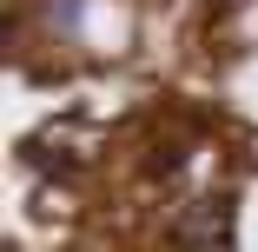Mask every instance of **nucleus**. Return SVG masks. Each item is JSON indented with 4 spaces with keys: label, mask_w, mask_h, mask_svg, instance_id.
<instances>
[{
    "label": "nucleus",
    "mask_w": 258,
    "mask_h": 252,
    "mask_svg": "<svg viewBox=\"0 0 258 252\" xmlns=\"http://www.w3.org/2000/svg\"><path fill=\"white\" fill-rule=\"evenodd\" d=\"M179 239H185V245H225V239H232V192L199 199V213L179 219Z\"/></svg>",
    "instance_id": "f257e3e1"
},
{
    "label": "nucleus",
    "mask_w": 258,
    "mask_h": 252,
    "mask_svg": "<svg viewBox=\"0 0 258 252\" xmlns=\"http://www.w3.org/2000/svg\"><path fill=\"white\" fill-rule=\"evenodd\" d=\"M80 14H86V0H46V20H53L60 33H73V27H80Z\"/></svg>",
    "instance_id": "f03ea898"
}]
</instances>
